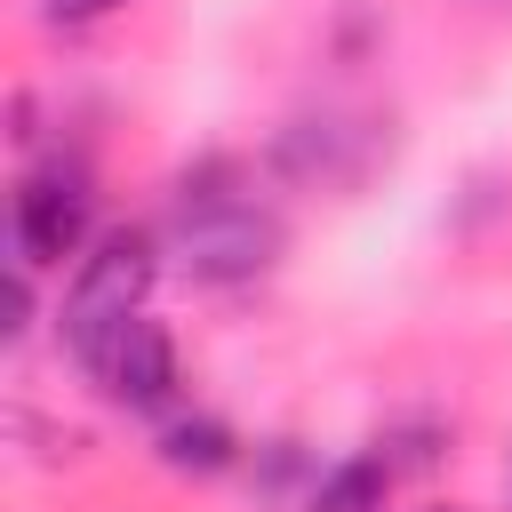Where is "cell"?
<instances>
[{"label": "cell", "mask_w": 512, "mask_h": 512, "mask_svg": "<svg viewBox=\"0 0 512 512\" xmlns=\"http://www.w3.org/2000/svg\"><path fill=\"white\" fill-rule=\"evenodd\" d=\"M240 456V440L216 424V416H176V424H160V464L168 472H224Z\"/></svg>", "instance_id": "cell-7"}, {"label": "cell", "mask_w": 512, "mask_h": 512, "mask_svg": "<svg viewBox=\"0 0 512 512\" xmlns=\"http://www.w3.org/2000/svg\"><path fill=\"white\" fill-rule=\"evenodd\" d=\"M152 280H160V240H152V232H136V224L96 232V240L72 256V280H64V304H56L64 352L88 368V360L112 344V328H128V320L144 312Z\"/></svg>", "instance_id": "cell-2"}, {"label": "cell", "mask_w": 512, "mask_h": 512, "mask_svg": "<svg viewBox=\"0 0 512 512\" xmlns=\"http://www.w3.org/2000/svg\"><path fill=\"white\" fill-rule=\"evenodd\" d=\"M288 224L248 192L240 160H200L176 176V264L200 288H248L280 264Z\"/></svg>", "instance_id": "cell-1"}, {"label": "cell", "mask_w": 512, "mask_h": 512, "mask_svg": "<svg viewBox=\"0 0 512 512\" xmlns=\"http://www.w3.org/2000/svg\"><path fill=\"white\" fill-rule=\"evenodd\" d=\"M272 168L296 176V184H352V176L368 168V136L344 128L336 112H328V120H288V128L272 136Z\"/></svg>", "instance_id": "cell-5"}, {"label": "cell", "mask_w": 512, "mask_h": 512, "mask_svg": "<svg viewBox=\"0 0 512 512\" xmlns=\"http://www.w3.org/2000/svg\"><path fill=\"white\" fill-rule=\"evenodd\" d=\"M128 0H48V24H96V16H120Z\"/></svg>", "instance_id": "cell-8"}, {"label": "cell", "mask_w": 512, "mask_h": 512, "mask_svg": "<svg viewBox=\"0 0 512 512\" xmlns=\"http://www.w3.org/2000/svg\"><path fill=\"white\" fill-rule=\"evenodd\" d=\"M8 240H16V264H64L96 240V192H88V168L80 160H40L16 200H8Z\"/></svg>", "instance_id": "cell-3"}, {"label": "cell", "mask_w": 512, "mask_h": 512, "mask_svg": "<svg viewBox=\"0 0 512 512\" xmlns=\"http://www.w3.org/2000/svg\"><path fill=\"white\" fill-rule=\"evenodd\" d=\"M88 376L120 400V408H136V416H152V408H168L176 400V336L160 328V320H128V328H112V344L88 360Z\"/></svg>", "instance_id": "cell-4"}, {"label": "cell", "mask_w": 512, "mask_h": 512, "mask_svg": "<svg viewBox=\"0 0 512 512\" xmlns=\"http://www.w3.org/2000/svg\"><path fill=\"white\" fill-rule=\"evenodd\" d=\"M416 512H464V504H416Z\"/></svg>", "instance_id": "cell-9"}, {"label": "cell", "mask_w": 512, "mask_h": 512, "mask_svg": "<svg viewBox=\"0 0 512 512\" xmlns=\"http://www.w3.org/2000/svg\"><path fill=\"white\" fill-rule=\"evenodd\" d=\"M384 496H392V464L384 456H344L336 472L312 480L304 512H384Z\"/></svg>", "instance_id": "cell-6"}]
</instances>
